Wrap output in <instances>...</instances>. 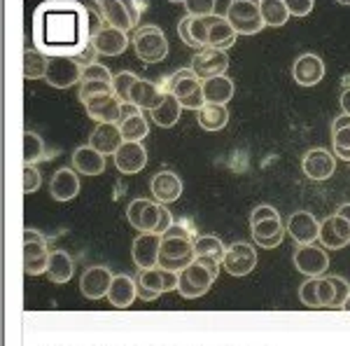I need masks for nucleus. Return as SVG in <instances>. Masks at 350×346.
<instances>
[{"mask_svg":"<svg viewBox=\"0 0 350 346\" xmlns=\"http://www.w3.org/2000/svg\"><path fill=\"white\" fill-rule=\"evenodd\" d=\"M199 236L194 234V227L185 223H173L166 234H161V253H159V267L173 274H180L187 269L191 262H196L194 243Z\"/></svg>","mask_w":350,"mask_h":346,"instance_id":"f257e3e1","label":"nucleus"},{"mask_svg":"<svg viewBox=\"0 0 350 346\" xmlns=\"http://www.w3.org/2000/svg\"><path fill=\"white\" fill-rule=\"evenodd\" d=\"M161 89L166 94H173L180 101V106L187 108V110L199 112L206 106V96H203V82L194 75L191 68H180L173 75H168L163 80Z\"/></svg>","mask_w":350,"mask_h":346,"instance_id":"f03ea898","label":"nucleus"},{"mask_svg":"<svg viewBox=\"0 0 350 346\" xmlns=\"http://www.w3.org/2000/svg\"><path fill=\"white\" fill-rule=\"evenodd\" d=\"M131 45L143 64H159L168 56V40L159 26H140L135 28Z\"/></svg>","mask_w":350,"mask_h":346,"instance_id":"7ed1b4c3","label":"nucleus"},{"mask_svg":"<svg viewBox=\"0 0 350 346\" xmlns=\"http://www.w3.org/2000/svg\"><path fill=\"white\" fill-rule=\"evenodd\" d=\"M227 21L239 36H255L264 28L259 0H231Z\"/></svg>","mask_w":350,"mask_h":346,"instance_id":"20e7f679","label":"nucleus"},{"mask_svg":"<svg viewBox=\"0 0 350 346\" xmlns=\"http://www.w3.org/2000/svg\"><path fill=\"white\" fill-rule=\"evenodd\" d=\"M98 10L105 24L124 33L133 31L140 21V5H135L133 0H98Z\"/></svg>","mask_w":350,"mask_h":346,"instance_id":"39448f33","label":"nucleus"},{"mask_svg":"<svg viewBox=\"0 0 350 346\" xmlns=\"http://www.w3.org/2000/svg\"><path fill=\"white\" fill-rule=\"evenodd\" d=\"M135 283H138V297L145 299V302H152L161 293L178 291V274L161 269V267H154V269L140 271Z\"/></svg>","mask_w":350,"mask_h":346,"instance_id":"423d86ee","label":"nucleus"},{"mask_svg":"<svg viewBox=\"0 0 350 346\" xmlns=\"http://www.w3.org/2000/svg\"><path fill=\"white\" fill-rule=\"evenodd\" d=\"M215 281L217 279L211 274L208 267H203L201 262H191L187 269H183L178 274V293L187 299H196L211 291V286Z\"/></svg>","mask_w":350,"mask_h":346,"instance_id":"0eeeda50","label":"nucleus"},{"mask_svg":"<svg viewBox=\"0 0 350 346\" xmlns=\"http://www.w3.org/2000/svg\"><path fill=\"white\" fill-rule=\"evenodd\" d=\"M191 71L199 80H211V77H219L229 71V52L227 49L215 47H203L191 59Z\"/></svg>","mask_w":350,"mask_h":346,"instance_id":"6e6552de","label":"nucleus"},{"mask_svg":"<svg viewBox=\"0 0 350 346\" xmlns=\"http://www.w3.org/2000/svg\"><path fill=\"white\" fill-rule=\"evenodd\" d=\"M82 71L84 68L72 56H49L44 82L54 89H68L72 84L82 82Z\"/></svg>","mask_w":350,"mask_h":346,"instance_id":"1a4fd4ad","label":"nucleus"},{"mask_svg":"<svg viewBox=\"0 0 350 346\" xmlns=\"http://www.w3.org/2000/svg\"><path fill=\"white\" fill-rule=\"evenodd\" d=\"M161 218V203L152 201V199H133L126 208V220L129 225L135 227L140 234H148L157 232V225H159Z\"/></svg>","mask_w":350,"mask_h":346,"instance_id":"9d476101","label":"nucleus"},{"mask_svg":"<svg viewBox=\"0 0 350 346\" xmlns=\"http://www.w3.org/2000/svg\"><path fill=\"white\" fill-rule=\"evenodd\" d=\"M222 267L231 276H239V279L241 276H247L257 267V251L247 241L231 243L227 248V253H224Z\"/></svg>","mask_w":350,"mask_h":346,"instance_id":"9b49d317","label":"nucleus"},{"mask_svg":"<svg viewBox=\"0 0 350 346\" xmlns=\"http://www.w3.org/2000/svg\"><path fill=\"white\" fill-rule=\"evenodd\" d=\"M292 262L304 276L318 279L329 267V255H327L323 246H299L295 255H292Z\"/></svg>","mask_w":350,"mask_h":346,"instance_id":"f8f14e48","label":"nucleus"},{"mask_svg":"<svg viewBox=\"0 0 350 346\" xmlns=\"http://www.w3.org/2000/svg\"><path fill=\"white\" fill-rule=\"evenodd\" d=\"M115 281V274L103 264H92L82 271L80 276V291L87 299H100L108 297V291Z\"/></svg>","mask_w":350,"mask_h":346,"instance_id":"ddd939ff","label":"nucleus"},{"mask_svg":"<svg viewBox=\"0 0 350 346\" xmlns=\"http://www.w3.org/2000/svg\"><path fill=\"white\" fill-rule=\"evenodd\" d=\"M320 246L325 251H341L350 243V223L343 215H329L320 223Z\"/></svg>","mask_w":350,"mask_h":346,"instance_id":"4468645a","label":"nucleus"},{"mask_svg":"<svg viewBox=\"0 0 350 346\" xmlns=\"http://www.w3.org/2000/svg\"><path fill=\"white\" fill-rule=\"evenodd\" d=\"M301 169L304 175L310 180H327L332 178L336 171V157L334 152L325 150V147H310V150L304 155L301 160Z\"/></svg>","mask_w":350,"mask_h":346,"instance_id":"2eb2a0df","label":"nucleus"},{"mask_svg":"<svg viewBox=\"0 0 350 346\" xmlns=\"http://www.w3.org/2000/svg\"><path fill=\"white\" fill-rule=\"evenodd\" d=\"M287 234L295 239L297 246H313L320 239L318 218L308 211H295L287 218Z\"/></svg>","mask_w":350,"mask_h":346,"instance_id":"dca6fc26","label":"nucleus"},{"mask_svg":"<svg viewBox=\"0 0 350 346\" xmlns=\"http://www.w3.org/2000/svg\"><path fill=\"white\" fill-rule=\"evenodd\" d=\"M224 253H227V246L222 243V239L215 234H201L194 243V255L196 262H201L203 267L211 269V274L219 276V267H222Z\"/></svg>","mask_w":350,"mask_h":346,"instance_id":"f3484780","label":"nucleus"},{"mask_svg":"<svg viewBox=\"0 0 350 346\" xmlns=\"http://www.w3.org/2000/svg\"><path fill=\"white\" fill-rule=\"evenodd\" d=\"M92 47L96 49V54H103V56H120L126 52L129 47V36L120 28H112V26H98L92 33Z\"/></svg>","mask_w":350,"mask_h":346,"instance_id":"a211bd4d","label":"nucleus"},{"mask_svg":"<svg viewBox=\"0 0 350 346\" xmlns=\"http://www.w3.org/2000/svg\"><path fill=\"white\" fill-rule=\"evenodd\" d=\"M325 71V61L313 52L297 56V61L292 64V77L299 87H315L318 82H323Z\"/></svg>","mask_w":350,"mask_h":346,"instance_id":"6ab92c4d","label":"nucleus"},{"mask_svg":"<svg viewBox=\"0 0 350 346\" xmlns=\"http://www.w3.org/2000/svg\"><path fill=\"white\" fill-rule=\"evenodd\" d=\"M120 132H122L124 143H143V138H148V134H150V122H148V117L143 115L140 108L124 103Z\"/></svg>","mask_w":350,"mask_h":346,"instance_id":"aec40b11","label":"nucleus"},{"mask_svg":"<svg viewBox=\"0 0 350 346\" xmlns=\"http://www.w3.org/2000/svg\"><path fill=\"white\" fill-rule=\"evenodd\" d=\"M84 108H87V115L98 124H120L124 112V103L115 94H103L96 96V99H89Z\"/></svg>","mask_w":350,"mask_h":346,"instance_id":"412c9836","label":"nucleus"},{"mask_svg":"<svg viewBox=\"0 0 350 346\" xmlns=\"http://www.w3.org/2000/svg\"><path fill=\"white\" fill-rule=\"evenodd\" d=\"M159 253H161V236L159 234H152V232H148V234L135 236L131 255H133L135 267H138L140 271L159 267Z\"/></svg>","mask_w":350,"mask_h":346,"instance_id":"4be33fe9","label":"nucleus"},{"mask_svg":"<svg viewBox=\"0 0 350 346\" xmlns=\"http://www.w3.org/2000/svg\"><path fill=\"white\" fill-rule=\"evenodd\" d=\"M150 190H152L154 201L166 206V203H173L180 199V195H183V180L173 171H159L150 180Z\"/></svg>","mask_w":350,"mask_h":346,"instance_id":"5701e85b","label":"nucleus"},{"mask_svg":"<svg viewBox=\"0 0 350 346\" xmlns=\"http://www.w3.org/2000/svg\"><path fill=\"white\" fill-rule=\"evenodd\" d=\"M82 185H80V175L75 169H59L54 171L52 180H49V195L56 201H70L80 195Z\"/></svg>","mask_w":350,"mask_h":346,"instance_id":"b1692460","label":"nucleus"},{"mask_svg":"<svg viewBox=\"0 0 350 346\" xmlns=\"http://www.w3.org/2000/svg\"><path fill=\"white\" fill-rule=\"evenodd\" d=\"M115 166L124 175L140 173L148 166V150L143 143H124L115 155Z\"/></svg>","mask_w":350,"mask_h":346,"instance_id":"393cba45","label":"nucleus"},{"mask_svg":"<svg viewBox=\"0 0 350 346\" xmlns=\"http://www.w3.org/2000/svg\"><path fill=\"white\" fill-rule=\"evenodd\" d=\"M163 96L166 92L161 89V84L152 82V80H143V77H138L135 84L131 87V94H129V103L140 108V110H154L157 106L163 101Z\"/></svg>","mask_w":350,"mask_h":346,"instance_id":"a878e982","label":"nucleus"},{"mask_svg":"<svg viewBox=\"0 0 350 346\" xmlns=\"http://www.w3.org/2000/svg\"><path fill=\"white\" fill-rule=\"evenodd\" d=\"M89 145H92L94 150H98L100 155L115 157L117 150L124 145L120 124H98L92 132V136H89Z\"/></svg>","mask_w":350,"mask_h":346,"instance_id":"bb28decb","label":"nucleus"},{"mask_svg":"<svg viewBox=\"0 0 350 346\" xmlns=\"http://www.w3.org/2000/svg\"><path fill=\"white\" fill-rule=\"evenodd\" d=\"M250 227H252L250 230L252 241H255L257 246H262L264 251L278 248L285 239V230H287L280 218H271V220H264V223H257V225H250Z\"/></svg>","mask_w":350,"mask_h":346,"instance_id":"cd10ccee","label":"nucleus"},{"mask_svg":"<svg viewBox=\"0 0 350 346\" xmlns=\"http://www.w3.org/2000/svg\"><path fill=\"white\" fill-rule=\"evenodd\" d=\"M135 297H138V283H135V279L126 274H117L108 291V302L115 309H129L135 302Z\"/></svg>","mask_w":350,"mask_h":346,"instance_id":"c85d7f7f","label":"nucleus"},{"mask_svg":"<svg viewBox=\"0 0 350 346\" xmlns=\"http://www.w3.org/2000/svg\"><path fill=\"white\" fill-rule=\"evenodd\" d=\"M49 246L47 239L42 241H24V271L28 276H38L47 271L49 264Z\"/></svg>","mask_w":350,"mask_h":346,"instance_id":"c756f323","label":"nucleus"},{"mask_svg":"<svg viewBox=\"0 0 350 346\" xmlns=\"http://www.w3.org/2000/svg\"><path fill=\"white\" fill-rule=\"evenodd\" d=\"M72 169L82 175H100L105 171V155L92 145H80L72 152Z\"/></svg>","mask_w":350,"mask_h":346,"instance_id":"7c9ffc66","label":"nucleus"},{"mask_svg":"<svg viewBox=\"0 0 350 346\" xmlns=\"http://www.w3.org/2000/svg\"><path fill=\"white\" fill-rule=\"evenodd\" d=\"M203 96H206V103L227 106L234 99V80L227 75L203 80Z\"/></svg>","mask_w":350,"mask_h":346,"instance_id":"2f4dec72","label":"nucleus"},{"mask_svg":"<svg viewBox=\"0 0 350 346\" xmlns=\"http://www.w3.org/2000/svg\"><path fill=\"white\" fill-rule=\"evenodd\" d=\"M239 33L229 24L224 16H211V28H208V47L229 49L236 42Z\"/></svg>","mask_w":350,"mask_h":346,"instance_id":"473e14b6","label":"nucleus"},{"mask_svg":"<svg viewBox=\"0 0 350 346\" xmlns=\"http://www.w3.org/2000/svg\"><path fill=\"white\" fill-rule=\"evenodd\" d=\"M180 112H183V106H180V101L175 99L173 94H166V96H163L161 103L157 106L154 110H150L148 115H150V120L157 124V127L171 129L173 124H178Z\"/></svg>","mask_w":350,"mask_h":346,"instance_id":"72a5a7b5","label":"nucleus"},{"mask_svg":"<svg viewBox=\"0 0 350 346\" xmlns=\"http://www.w3.org/2000/svg\"><path fill=\"white\" fill-rule=\"evenodd\" d=\"M47 279L52 283H68L72 279V274H75V262H72V258L68 255L66 251H54L49 255V264H47Z\"/></svg>","mask_w":350,"mask_h":346,"instance_id":"f704fd0d","label":"nucleus"},{"mask_svg":"<svg viewBox=\"0 0 350 346\" xmlns=\"http://www.w3.org/2000/svg\"><path fill=\"white\" fill-rule=\"evenodd\" d=\"M196 122L201 129L206 132H222L229 124V110L227 106H215V103H206L196 112Z\"/></svg>","mask_w":350,"mask_h":346,"instance_id":"c9c22d12","label":"nucleus"},{"mask_svg":"<svg viewBox=\"0 0 350 346\" xmlns=\"http://www.w3.org/2000/svg\"><path fill=\"white\" fill-rule=\"evenodd\" d=\"M259 10H262L264 26H283L290 19V10H287L285 0H259Z\"/></svg>","mask_w":350,"mask_h":346,"instance_id":"e433bc0d","label":"nucleus"},{"mask_svg":"<svg viewBox=\"0 0 350 346\" xmlns=\"http://www.w3.org/2000/svg\"><path fill=\"white\" fill-rule=\"evenodd\" d=\"M49 56H44L38 49H26L24 52V77L26 80H40L47 75Z\"/></svg>","mask_w":350,"mask_h":346,"instance_id":"4c0bfd02","label":"nucleus"},{"mask_svg":"<svg viewBox=\"0 0 350 346\" xmlns=\"http://www.w3.org/2000/svg\"><path fill=\"white\" fill-rule=\"evenodd\" d=\"M47 160V147H44V140L38 134L33 132H24V164L26 166H33V164Z\"/></svg>","mask_w":350,"mask_h":346,"instance_id":"58836bf2","label":"nucleus"},{"mask_svg":"<svg viewBox=\"0 0 350 346\" xmlns=\"http://www.w3.org/2000/svg\"><path fill=\"white\" fill-rule=\"evenodd\" d=\"M138 80V75L131 71H122L112 77V94L122 101V103H129V94H131V87Z\"/></svg>","mask_w":350,"mask_h":346,"instance_id":"ea45409f","label":"nucleus"},{"mask_svg":"<svg viewBox=\"0 0 350 346\" xmlns=\"http://www.w3.org/2000/svg\"><path fill=\"white\" fill-rule=\"evenodd\" d=\"M332 147L336 160L350 162V127H341L332 132Z\"/></svg>","mask_w":350,"mask_h":346,"instance_id":"a19ab883","label":"nucleus"},{"mask_svg":"<svg viewBox=\"0 0 350 346\" xmlns=\"http://www.w3.org/2000/svg\"><path fill=\"white\" fill-rule=\"evenodd\" d=\"M103 94H112V82L82 80L80 82V92H77L82 103H87L89 99H96V96H103Z\"/></svg>","mask_w":350,"mask_h":346,"instance_id":"79ce46f5","label":"nucleus"},{"mask_svg":"<svg viewBox=\"0 0 350 346\" xmlns=\"http://www.w3.org/2000/svg\"><path fill=\"white\" fill-rule=\"evenodd\" d=\"M112 73L108 66L98 64V61H94V64H89L87 68L82 71V80H98V82H112Z\"/></svg>","mask_w":350,"mask_h":346,"instance_id":"37998d69","label":"nucleus"},{"mask_svg":"<svg viewBox=\"0 0 350 346\" xmlns=\"http://www.w3.org/2000/svg\"><path fill=\"white\" fill-rule=\"evenodd\" d=\"M185 10L189 16H215V0H187Z\"/></svg>","mask_w":350,"mask_h":346,"instance_id":"c03bdc74","label":"nucleus"},{"mask_svg":"<svg viewBox=\"0 0 350 346\" xmlns=\"http://www.w3.org/2000/svg\"><path fill=\"white\" fill-rule=\"evenodd\" d=\"M42 185V175L36 166H26L24 164V195H31Z\"/></svg>","mask_w":350,"mask_h":346,"instance_id":"a18cd8bd","label":"nucleus"},{"mask_svg":"<svg viewBox=\"0 0 350 346\" xmlns=\"http://www.w3.org/2000/svg\"><path fill=\"white\" fill-rule=\"evenodd\" d=\"M271 218H280V213L275 211L273 206H269V203H259V206L252 208V213H250V225L264 223V220H271Z\"/></svg>","mask_w":350,"mask_h":346,"instance_id":"49530a36","label":"nucleus"},{"mask_svg":"<svg viewBox=\"0 0 350 346\" xmlns=\"http://www.w3.org/2000/svg\"><path fill=\"white\" fill-rule=\"evenodd\" d=\"M285 5L292 16H308L315 3L313 0H285Z\"/></svg>","mask_w":350,"mask_h":346,"instance_id":"de8ad7c7","label":"nucleus"},{"mask_svg":"<svg viewBox=\"0 0 350 346\" xmlns=\"http://www.w3.org/2000/svg\"><path fill=\"white\" fill-rule=\"evenodd\" d=\"M341 110L343 115H350V87L341 92Z\"/></svg>","mask_w":350,"mask_h":346,"instance_id":"09e8293b","label":"nucleus"},{"mask_svg":"<svg viewBox=\"0 0 350 346\" xmlns=\"http://www.w3.org/2000/svg\"><path fill=\"white\" fill-rule=\"evenodd\" d=\"M341 127H350V115H341L332 122V132H334V129H341Z\"/></svg>","mask_w":350,"mask_h":346,"instance_id":"8fccbe9b","label":"nucleus"},{"mask_svg":"<svg viewBox=\"0 0 350 346\" xmlns=\"http://www.w3.org/2000/svg\"><path fill=\"white\" fill-rule=\"evenodd\" d=\"M336 213H338V215H343V218H346L348 223H350V203H341V206L336 208Z\"/></svg>","mask_w":350,"mask_h":346,"instance_id":"3c124183","label":"nucleus"}]
</instances>
